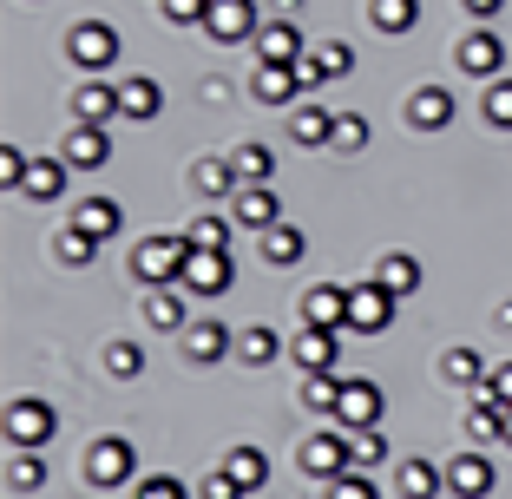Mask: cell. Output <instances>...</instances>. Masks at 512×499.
Wrapping results in <instances>:
<instances>
[{
  "label": "cell",
  "instance_id": "obj_29",
  "mask_svg": "<svg viewBox=\"0 0 512 499\" xmlns=\"http://www.w3.org/2000/svg\"><path fill=\"white\" fill-rule=\"evenodd\" d=\"M283 348H289V342L270 329V322H256V329H243V335H237V362H243V368H270Z\"/></svg>",
  "mask_w": 512,
  "mask_h": 499
},
{
  "label": "cell",
  "instance_id": "obj_51",
  "mask_svg": "<svg viewBox=\"0 0 512 499\" xmlns=\"http://www.w3.org/2000/svg\"><path fill=\"white\" fill-rule=\"evenodd\" d=\"M499 440H506V447H512V408H506V421H499Z\"/></svg>",
  "mask_w": 512,
  "mask_h": 499
},
{
  "label": "cell",
  "instance_id": "obj_47",
  "mask_svg": "<svg viewBox=\"0 0 512 499\" xmlns=\"http://www.w3.org/2000/svg\"><path fill=\"white\" fill-rule=\"evenodd\" d=\"M197 499H243V486L230 480V467H217V473H204V486H197Z\"/></svg>",
  "mask_w": 512,
  "mask_h": 499
},
{
  "label": "cell",
  "instance_id": "obj_7",
  "mask_svg": "<svg viewBox=\"0 0 512 499\" xmlns=\"http://www.w3.org/2000/svg\"><path fill=\"white\" fill-rule=\"evenodd\" d=\"M388 322H394V296L375 283V276L348 289V329H355V335H381Z\"/></svg>",
  "mask_w": 512,
  "mask_h": 499
},
{
  "label": "cell",
  "instance_id": "obj_39",
  "mask_svg": "<svg viewBox=\"0 0 512 499\" xmlns=\"http://www.w3.org/2000/svg\"><path fill=\"white\" fill-rule=\"evenodd\" d=\"M486 125H499V132H512V79L499 73V79H486Z\"/></svg>",
  "mask_w": 512,
  "mask_h": 499
},
{
  "label": "cell",
  "instance_id": "obj_1",
  "mask_svg": "<svg viewBox=\"0 0 512 499\" xmlns=\"http://www.w3.org/2000/svg\"><path fill=\"white\" fill-rule=\"evenodd\" d=\"M119 53H125V40H119L112 20H79V27L66 33V60H73L79 73H112Z\"/></svg>",
  "mask_w": 512,
  "mask_h": 499
},
{
  "label": "cell",
  "instance_id": "obj_17",
  "mask_svg": "<svg viewBox=\"0 0 512 499\" xmlns=\"http://www.w3.org/2000/svg\"><path fill=\"white\" fill-rule=\"evenodd\" d=\"M66 165H73V171H99V165H106V158H112V132H106V125H73V132H66Z\"/></svg>",
  "mask_w": 512,
  "mask_h": 499
},
{
  "label": "cell",
  "instance_id": "obj_16",
  "mask_svg": "<svg viewBox=\"0 0 512 499\" xmlns=\"http://www.w3.org/2000/svg\"><path fill=\"white\" fill-rule=\"evenodd\" d=\"M407 125H414V132H447L453 125V92L447 86H414L407 92Z\"/></svg>",
  "mask_w": 512,
  "mask_h": 499
},
{
  "label": "cell",
  "instance_id": "obj_12",
  "mask_svg": "<svg viewBox=\"0 0 512 499\" xmlns=\"http://www.w3.org/2000/svg\"><path fill=\"white\" fill-rule=\"evenodd\" d=\"M447 493L453 499H486L493 493V460H486L480 447H460V454L447 460Z\"/></svg>",
  "mask_w": 512,
  "mask_h": 499
},
{
  "label": "cell",
  "instance_id": "obj_43",
  "mask_svg": "<svg viewBox=\"0 0 512 499\" xmlns=\"http://www.w3.org/2000/svg\"><path fill=\"white\" fill-rule=\"evenodd\" d=\"M316 66H322V86H329V79H348V73H355V53H348L342 40H329V46H316Z\"/></svg>",
  "mask_w": 512,
  "mask_h": 499
},
{
  "label": "cell",
  "instance_id": "obj_38",
  "mask_svg": "<svg viewBox=\"0 0 512 499\" xmlns=\"http://www.w3.org/2000/svg\"><path fill=\"white\" fill-rule=\"evenodd\" d=\"M53 257H60V263H73V270H79V263H92V257H99V237H86L79 224H66L60 237H53Z\"/></svg>",
  "mask_w": 512,
  "mask_h": 499
},
{
  "label": "cell",
  "instance_id": "obj_36",
  "mask_svg": "<svg viewBox=\"0 0 512 499\" xmlns=\"http://www.w3.org/2000/svg\"><path fill=\"white\" fill-rule=\"evenodd\" d=\"M7 486H14V493H33V486H46L40 447H14V460H7Z\"/></svg>",
  "mask_w": 512,
  "mask_h": 499
},
{
  "label": "cell",
  "instance_id": "obj_44",
  "mask_svg": "<svg viewBox=\"0 0 512 499\" xmlns=\"http://www.w3.org/2000/svg\"><path fill=\"white\" fill-rule=\"evenodd\" d=\"M329 499H381V486H375V480H368V473H362V467H348V473H342V480H329Z\"/></svg>",
  "mask_w": 512,
  "mask_h": 499
},
{
  "label": "cell",
  "instance_id": "obj_3",
  "mask_svg": "<svg viewBox=\"0 0 512 499\" xmlns=\"http://www.w3.org/2000/svg\"><path fill=\"white\" fill-rule=\"evenodd\" d=\"M53 434H60V414H53V401H33V394L7 401V447H46Z\"/></svg>",
  "mask_w": 512,
  "mask_h": 499
},
{
  "label": "cell",
  "instance_id": "obj_4",
  "mask_svg": "<svg viewBox=\"0 0 512 499\" xmlns=\"http://www.w3.org/2000/svg\"><path fill=\"white\" fill-rule=\"evenodd\" d=\"M296 467L309 473V480H342L355 460H348V434H335V427H316V434L296 447Z\"/></svg>",
  "mask_w": 512,
  "mask_h": 499
},
{
  "label": "cell",
  "instance_id": "obj_8",
  "mask_svg": "<svg viewBox=\"0 0 512 499\" xmlns=\"http://www.w3.org/2000/svg\"><path fill=\"white\" fill-rule=\"evenodd\" d=\"M178 289H184V296H224V289H230V250H191Z\"/></svg>",
  "mask_w": 512,
  "mask_h": 499
},
{
  "label": "cell",
  "instance_id": "obj_26",
  "mask_svg": "<svg viewBox=\"0 0 512 499\" xmlns=\"http://www.w3.org/2000/svg\"><path fill=\"white\" fill-rule=\"evenodd\" d=\"M224 467H230V480H237L243 493H263V486H270V454H263V447H250V440H243V447H230Z\"/></svg>",
  "mask_w": 512,
  "mask_h": 499
},
{
  "label": "cell",
  "instance_id": "obj_41",
  "mask_svg": "<svg viewBox=\"0 0 512 499\" xmlns=\"http://www.w3.org/2000/svg\"><path fill=\"white\" fill-rule=\"evenodd\" d=\"M138 368H145V348L138 342H112L106 348V375L112 381H138Z\"/></svg>",
  "mask_w": 512,
  "mask_h": 499
},
{
  "label": "cell",
  "instance_id": "obj_9",
  "mask_svg": "<svg viewBox=\"0 0 512 499\" xmlns=\"http://www.w3.org/2000/svg\"><path fill=\"white\" fill-rule=\"evenodd\" d=\"M335 355H342V329H316V322H302V335H289V362H296L302 375L335 368Z\"/></svg>",
  "mask_w": 512,
  "mask_h": 499
},
{
  "label": "cell",
  "instance_id": "obj_50",
  "mask_svg": "<svg viewBox=\"0 0 512 499\" xmlns=\"http://www.w3.org/2000/svg\"><path fill=\"white\" fill-rule=\"evenodd\" d=\"M460 7H467V14H473V20H493V14H499V7H506V0H460Z\"/></svg>",
  "mask_w": 512,
  "mask_h": 499
},
{
  "label": "cell",
  "instance_id": "obj_45",
  "mask_svg": "<svg viewBox=\"0 0 512 499\" xmlns=\"http://www.w3.org/2000/svg\"><path fill=\"white\" fill-rule=\"evenodd\" d=\"M132 499H191V486H184L178 473H151V480H138Z\"/></svg>",
  "mask_w": 512,
  "mask_h": 499
},
{
  "label": "cell",
  "instance_id": "obj_21",
  "mask_svg": "<svg viewBox=\"0 0 512 499\" xmlns=\"http://www.w3.org/2000/svg\"><path fill=\"white\" fill-rule=\"evenodd\" d=\"M256 60L296 66L302 60V27H296V20H263V33H256Z\"/></svg>",
  "mask_w": 512,
  "mask_h": 499
},
{
  "label": "cell",
  "instance_id": "obj_6",
  "mask_svg": "<svg viewBox=\"0 0 512 499\" xmlns=\"http://www.w3.org/2000/svg\"><path fill=\"white\" fill-rule=\"evenodd\" d=\"M204 33L217 46H243L263 33V14H256V0H211V14H204Z\"/></svg>",
  "mask_w": 512,
  "mask_h": 499
},
{
  "label": "cell",
  "instance_id": "obj_31",
  "mask_svg": "<svg viewBox=\"0 0 512 499\" xmlns=\"http://www.w3.org/2000/svg\"><path fill=\"white\" fill-rule=\"evenodd\" d=\"M191 184L204 197H237L243 191V178H237V165H230V158H197V165H191Z\"/></svg>",
  "mask_w": 512,
  "mask_h": 499
},
{
  "label": "cell",
  "instance_id": "obj_40",
  "mask_svg": "<svg viewBox=\"0 0 512 499\" xmlns=\"http://www.w3.org/2000/svg\"><path fill=\"white\" fill-rule=\"evenodd\" d=\"M184 237H191V250H230V217H197L191 230H184Z\"/></svg>",
  "mask_w": 512,
  "mask_h": 499
},
{
  "label": "cell",
  "instance_id": "obj_27",
  "mask_svg": "<svg viewBox=\"0 0 512 499\" xmlns=\"http://www.w3.org/2000/svg\"><path fill=\"white\" fill-rule=\"evenodd\" d=\"M145 322L151 329H191V322H184V296H178V283H151L145 289Z\"/></svg>",
  "mask_w": 512,
  "mask_h": 499
},
{
  "label": "cell",
  "instance_id": "obj_52",
  "mask_svg": "<svg viewBox=\"0 0 512 499\" xmlns=\"http://www.w3.org/2000/svg\"><path fill=\"white\" fill-rule=\"evenodd\" d=\"M499 329H512V303H499Z\"/></svg>",
  "mask_w": 512,
  "mask_h": 499
},
{
  "label": "cell",
  "instance_id": "obj_13",
  "mask_svg": "<svg viewBox=\"0 0 512 499\" xmlns=\"http://www.w3.org/2000/svg\"><path fill=\"white\" fill-rule=\"evenodd\" d=\"M296 92H309L296 66L256 60V73H250V99H256V106H296Z\"/></svg>",
  "mask_w": 512,
  "mask_h": 499
},
{
  "label": "cell",
  "instance_id": "obj_32",
  "mask_svg": "<svg viewBox=\"0 0 512 499\" xmlns=\"http://www.w3.org/2000/svg\"><path fill=\"white\" fill-rule=\"evenodd\" d=\"M289 138H296V145H335V112L296 106V112H289Z\"/></svg>",
  "mask_w": 512,
  "mask_h": 499
},
{
  "label": "cell",
  "instance_id": "obj_11",
  "mask_svg": "<svg viewBox=\"0 0 512 499\" xmlns=\"http://www.w3.org/2000/svg\"><path fill=\"white\" fill-rule=\"evenodd\" d=\"M453 60H460V73H467V79H499V73H506V46H499L493 27H473L467 40H460Z\"/></svg>",
  "mask_w": 512,
  "mask_h": 499
},
{
  "label": "cell",
  "instance_id": "obj_18",
  "mask_svg": "<svg viewBox=\"0 0 512 499\" xmlns=\"http://www.w3.org/2000/svg\"><path fill=\"white\" fill-rule=\"evenodd\" d=\"M302 322H316V329H342V335H348V289H335V283L302 289Z\"/></svg>",
  "mask_w": 512,
  "mask_h": 499
},
{
  "label": "cell",
  "instance_id": "obj_10",
  "mask_svg": "<svg viewBox=\"0 0 512 499\" xmlns=\"http://www.w3.org/2000/svg\"><path fill=\"white\" fill-rule=\"evenodd\" d=\"M381 414H388V394L375 388V381H342V401H335V421L355 434V427H381Z\"/></svg>",
  "mask_w": 512,
  "mask_h": 499
},
{
  "label": "cell",
  "instance_id": "obj_20",
  "mask_svg": "<svg viewBox=\"0 0 512 499\" xmlns=\"http://www.w3.org/2000/svg\"><path fill=\"white\" fill-rule=\"evenodd\" d=\"M421 276H427V270H421V257H407V250H388V257L375 263V283L388 289L394 303H407V296L421 289Z\"/></svg>",
  "mask_w": 512,
  "mask_h": 499
},
{
  "label": "cell",
  "instance_id": "obj_46",
  "mask_svg": "<svg viewBox=\"0 0 512 499\" xmlns=\"http://www.w3.org/2000/svg\"><path fill=\"white\" fill-rule=\"evenodd\" d=\"M158 7L171 27H204V14H211V0H158Z\"/></svg>",
  "mask_w": 512,
  "mask_h": 499
},
{
  "label": "cell",
  "instance_id": "obj_25",
  "mask_svg": "<svg viewBox=\"0 0 512 499\" xmlns=\"http://www.w3.org/2000/svg\"><path fill=\"white\" fill-rule=\"evenodd\" d=\"M394 493H401V499H440V493H447V467H434V460H401Z\"/></svg>",
  "mask_w": 512,
  "mask_h": 499
},
{
  "label": "cell",
  "instance_id": "obj_35",
  "mask_svg": "<svg viewBox=\"0 0 512 499\" xmlns=\"http://www.w3.org/2000/svg\"><path fill=\"white\" fill-rule=\"evenodd\" d=\"M342 381L335 368H322V375H302V408H316V414H335V401H342Z\"/></svg>",
  "mask_w": 512,
  "mask_h": 499
},
{
  "label": "cell",
  "instance_id": "obj_23",
  "mask_svg": "<svg viewBox=\"0 0 512 499\" xmlns=\"http://www.w3.org/2000/svg\"><path fill=\"white\" fill-rule=\"evenodd\" d=\"M73 224L86 230V237L112 243V237H119V224H125V211H119V197H79V204H73Z\"/></svg>",
  "mask_w": 512,
  "mask_h": 499
},
{
  "label": "cell",
  "instance_id": "obj_5",
  "mask_svg": "<svg viewBox=\"0 0 512 499\" xmlns=\"http://www.w3.org/2000/svg\"><path fill=\"white\" fill-rule=\"evenodd\" d=\"M138 473V454H132V440L106 434V440H92L86 447V480L99 486V493H112V486H125Z\"/></svg>",
  "mask_w": 512,
  "mask_h": 499
},
{
  "label": "cell",
  "instance_id": "obj_33",
  "mask_svg": "<svg viewBox=\"0 0 512 499\" xmlns=\"http://www.w3.org/2000/svg\"><path fill=\"white\" fill-rule=\"evenodd\" d=\"M440 375H447L453 388H480L493 368L480 362V348H447V355H440Z\"/></svg>",
  "mask_w": 512,
  "mask_h": 499
},
{
  "label": "cell",
  "instance_id": "obj_15",
  "mask_svg": "<svg viewBox=\"0 0 512 499\" xmlns=\"http://www.w3.org/2000/svg\"><path fill=\"white\" fill-rule=\"evenodd\" d=\"M73 119H79V125H112V119H125V106H119V86L92 73L86 86L73 92Z\"/></svg>",
  "mask_w": 512,
  "mask_h": 499
},
{
  "label": "cell",
  "instance_id": "obj_49",
  "mask_svg": "<svg viewBox=\"0 0 512 499\" xmlns=\"http://www.w3.org/2000/svg\"><path fill=\"white\" fill-rule=\"evenodd\" d=\"M486 394H493L499 408H512V362H499L493 375H486Z\"/></svg>",
  "mask_w": 512,
  "mask_h": 499
},
{
  "label": "cell",
  "instance_id": "obj_37",
  "mask_svg": "<svg viewBox=\"0 0 512 499\" xmlns=\"http://www.w3.org/2000/svg\"><path fill=\"white\" fill-rule=\"evenodd\" d=\"M348 460H355V467H381V460H388V434H381V427H355V434H348Z\"/></svg>",
  "mask_w": 512,
  "mask_h": 499
},
{
  "label": "cell",
  "instance_id": "obj_30",
  "mask_svg": "<svg viewBox=\"0 0 512 499\" xmlns=\"http://www.w3.org/2000/svg\"><path fill=\"white\" fill-rule=\"evenodd\" d=\"M302 250H309V230H296V224H270L263 230V263H276V270L302 263Z\"/></svg>",
  "mask_w": 512,
  "mask_h": 499
},
{
  "label": "cell",
  "instance_id": "obj_14",
  "mask_svg": "<svg viewBox=\"0 0 512 499\" xmlns=\"http://www.w3.org/2000/svg\"><path fill=\"white\" fill-rule=\"evenodd\" d=\"M184 355H191L197 368L224 362V355H237V329H224V322H217V316L191 322V329H184Z\"/></svg>",
  "mask_w": 512,
  "mask_h": 499
},
{
  "label": "cell",
  "instance_id": "obj_24",
  "mask_svg": "<svg viewBox=\"0 0 512 499\" xmlns=\"http://www.w3.org/2000/svg\"><path fill=\"white\" fill-rule=\"evenodd\" d=\"M66 178H73V165H66V158H33L20 197H33V204H53V197H66Z\"/></svg>",
  "mask_w": 512,
  "mask_h": 499
},
{
  "label": "cell",
  "instance_id": "obj_48",
  "mask_svg": "<svg viewBox=\"0 0 512 499\" xmlns=\"http://www.w3.org/2000/svg\"><path fill=\"white\" fill-rule=\"evenodd\" d=\"M0 184H7V191L27 184V158H20V145H0Z\"/></svg>",
  "mask_w": 512,
  "mask_h": 499
},
{
  "label": "cell",
  "instance_id": "obj_42",
  "mask_svg": "<svg viewBox=\"0 0 512 499\" xmlns=\"http://www.w3.org/2000/svg\"><path fill=\"white\" fill-rule=\"evenodd\" d=\"M335 152H368V119L362 112H335Z\"/></svg>",
  "mask_w": 512,
  "mask_h": 499
},
{
  "label": "cell",
  "instance_id": "obj_22",
  "mask_svg": "<svg viewBox=\"0 0 512 499\" xmlns=\"http://www.w3.org/2000/svg\"><path fill=\"white\" fill-rule=\"evenodd\" d=\"M237 224L256 230V237H263L270 224H283V204H276L270 184H243V191H237Z\"/></svg>",
  "mask_w": 512,
  "mask_h": 499
},
{
  "label": "cell",
  "instance_id": "obj_28",
  "mask_svg": "<svg viewBox=\"0 0 512 499\" xmlns=\"http://www.w3.org/2000/svg\"><path fill=\"white\" fill-rule=\"evenodd\" d=\"M414 20H421V0H368V27L388 33V40L414 33Z\"/></svg>",
  "mask_w": 512,
  "mask_h": 499
},
{
  "label": "cell",
  "instance_id": "obj_19",
  "mask_svg": "<svg viewBox=\"0 0 512 499\" xmlns=\"http://www.w3.org/2000/svg\"><path fill=\"white\" fill-rule=\"evenodd\" d=\"M119 106H125V119L151 125L158 112H165V86H158L151 73H132V79H119Z\"/></svg>",
  "mask_w": 512,
  "mask_h": 499
},
{
  "label": "cell",
  "instance_id": "obj_34",
  "mask_svg": "<svg viewBox=\"0 0 512 499\" xmlns=\"http://www.w3.org/2000/svg\"><path fill=\"white\" fill-rule=\"evenodd\" d=\"M230 165H237L243 184H270V178H276V152H270V145H256V138L230 152Z\"/></svg>",
  "mask_w": 512,
  "mask_h": 499
},
{
  "label": "cell",
  "instance_id": "obj_2",
  "mask_svg": "<svg viewBox=\"0 0 512 499\" xmlns=\"http://www.w3.org/2000/svg\"><path fill=\"white\" fill-rule=\"evenodd\" d=\"M184 257H191V237H171V230H165V237H145L132 250V276H138V283H178Z\"/></svg>",
  "mask_w": 512,
  "mask_h": 499
}]
</instances>
